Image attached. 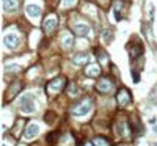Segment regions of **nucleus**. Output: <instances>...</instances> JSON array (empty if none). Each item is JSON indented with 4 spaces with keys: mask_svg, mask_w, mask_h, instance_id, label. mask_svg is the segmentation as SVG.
Wrapping results in <instances>:
<instances>
[{
    "mask_svg": "<svg viewBox=\"0 0 157 146\" xmlns=\"http://www.w3.org/2000/svg\"><path fill=\"white\" fill-rule=\"evenodd\" d=\"M64 86H66V79L64 77H57L54 79V80H50L46 86V91L49 96H57L58 93H61L64 90Z\"/></svg>",
    "mask_w": 157,
    "mask_h": 146,
    "instance_id": "1",
    "label": "nucleus"
},
{
    "mask_svg": "<svg viewBox=\"0 0 157 146\" xmlns=\"http://www.w3.org/2000/svg\"><path fill=\"white\" fill-rule=\"evenodd\" d=\"M91 107H93V101H91L90 98H85L80 102H77L74 107H72L71 112H72L74 116H83V115H86L91 110Z\"/></svg>",
    "mask_w": 157,
    "mask_h": 146,
    "instance_id": "2",
    "label": "nucleus"
},
{
    "mask_svg": "<svg viewBox=\"0 0 157 146\" xmlns=\"http://www.w3.org/2000/svg\"><path fill=\"white\" fill-rule=\"evenodd\" d=\"M19 107L24 113H33L35 112V96L27 93V94H24L19 101Z\"/></svg>",
    "mask_w": 157,
    "mask_h": 146,
    "instance_id": "3",
    "label": "nucleus"
},
{
    "mask_svg": "<svg viewBox=\"0 0 157 146\" xmlns=\"http://www.w3.org/2000/svg\"><path fill=\"white\" fill-rule=\"evenodd\" d=\"M57 24H58L57 16H55V14H49V16L44 19V22H43V30H44V33H46V35H52V33L55 32V29H57Z\"/></svg>",
    "mask_w": 157,
    "mask_h": 146,
    "instance_id": "4",
    "label": "nucleus"
},
{
    "mask_svg": "<svg viewBox=\"0 0 157 146\" xmlns=\"http://www.w3.org/2000/svg\"><path fill=\"white\" fill-rule=\"evenodd\" d=\"M113 82L110 80L109 77H102L101 80L96 83V90L99 91V93H104V94H107V93H112L113 91Z\"/></svg>",
    "mask_w": 157,
    "mask_h": 146,
    "instance_id": "5",
    "label": "nucleus"
},
{
    "mask_svg": "<svg viewBox=\"0 0 157 146\" xmlns=\"http://www.w3.org/2000/svg\"><path fill=\"white\" fill-rule=\"evenodd\" d=\"M116 101H118V105H120V107H126V105L130 104L132 98H130V93L126 88H121L116 94Z\"/></svg>",
    "mask_w": 157,
    "mask_h": 146,
    "instance_id": "6",
    "label": "nucleus"
},
{
    "mask_svg": "<svg viewBox=\"0 0 157 146\" xmlns=\"http://www.w3.org/2000/svg\"><path fill=\"white\" fill-rule=\"evenodd\" d=\"M19 43H21V39H19V36L14 35V33H8V35H5V38H3V44H5L6 49H16V47L19 46Z\"/></svg>",
    "mask_w": 157,
    "mask_h": 146,
    "instance_id": "7",
    "label": "nucleus"
},
{
    "mask_svg": "<svg viewBox=\"0 0 157 146\" xmlns=\"http://www.w3.org/2000/svg\"><path fill=\"white\" fill-rule=\"evenodd\" d=\"M72 46H74V36L69 32H63V35H61V47L64 50H69Z\"/></svg>",
    "mask_w": 157,
    "mask_h": 146,
    "instance_id": "8",
    "label": "nucleus"
},
{
    "mask_svg": "<svg viewBox=\"0 0 157 146\" xmlns=\"http://www.w3.org/2000/svg\"><path fill=\"white\" fill-rule=\"evenodd\" d=\"M21 5V0H2V6L5 13H11V11H16Z\"/></svg>",
    "mask_w": 157,
    "mask_h": 146,
    "instance_id": "9",
    "label": "nucleus"
},
{
    "mask_svg": "<svg viewBox=\"0 0 157 146\" xmlns=\"http://www.w3.org/2000/svg\"><path fill=\"white\" fill-rule=\"evenodd\" d=\"M124 6H126V3L123 2V0H115L113 2V16H115V19L116 21H121V11L124 10Z\"/></svg>",
    "mask_w": 157,
    "mask_h": 146,
    "instance_id": "10",
    "label": "nucleus"
},
{
    "mask_svg": "<svg viewBox=\"0 0 157 146\" xmlns=\"http://www.w3.org/2000/svg\"><path fill=\"white\" fill-rule=\"evenodd\" d=\"M38 132H39V127L36 126V124H30V126H27L24 129V137L27 138V140H30V138H35L36 135H38Z\"/></svg>",
    "mask_w": 157,
    "mask_h": 146,
    "instance_id": "11",
    "label": "nucleus"
},
{
    "mask_svg": "<svg viewBox=\"0 0 157 146\" xmlns=\"http://www.w3.org/2000/svg\"><path fill=\"white\" fill-rule=\"evenodd\" d=\"M88 60H90V57H88L86 52H78V54H75V55L72 57V61H74V64H77V66L86 64Z\"/></svg>",
    "mask_w": 157,
    "mask_h": 146,
    "instance_id": "12",
    "label": "nucleus"
},
{
    "mask_svg": "<svg viewBox=\"0 0 157 146\" xmlns=\"http://www.w3.org/2000/svg\"><path fill=\"white\" fill-rule=\"evenodd\" d=\"M90 25L88 24H75L74 25V33L77 35V36H88V33H90Z\"/></svg>",
    "mask_w": 157,
    "mask_h": 146,
    "instance_id": "13",
    "label": "nucleus"
},
{
    "mask_svg": "<svg viewBox=\"0 0 157 146\" xmlns=\"http://www.w3.org/2000/svg\"><path fill=\"white\" fill-rule=\"evenodd\" d=\"M25 11H27L29 16H32V17H39V16H41V6L33 5V3L25 6Z\"/></svg>",
    "mask_w": 157,
    "mask_h": 146,
    "instance_id": "14",
    "label": "nucleus"
},
{
    "mask_svg": "<svg viewBox=\"0 0 157 146\" xmlns=\"http://www.w3.org/2000/svg\"><path fill=\"white\" fill-rule=\"evenodd\" d=\"M85 74L88 77H98V75H101V68L98 64H88L85 69Z\"/></svg>",
    "mask_w": 157,
    "mask_h": 146,
    "instance_id": "15",
    "label": "nucleus"
},
{
    "mask_svg": "<svg viewBox=\"0 0 157 146\" xmlns=\"http://www.w3.org/2000/svg\"><path fill=\"white\" fill-rule=\"evenodd\" d=\"M143 52V46H141V43H138L135 47H132V46H129V54H130V57L132 58H137L140 54Z\"/></svg>",
    "mask_w": 157,
    "mask_h": 146,
    "instance_id": "16",
    "label": "nucleus"
},
{
    "mask_svg": "<svg viewBox=\"0 0 157 146\" xmlns=\"http://www.w3.org/2000/svg\"><path fill=\"white\" fill-rule=\"evenodd\" d=\"M93 144L94 146H110V141L105 137H94L93 138Z\"/></svg>",
    "mask_w": 157,
    "mask_h": 146,
    "instance_id": "17",
    "label": "nucleus"
},
{
    "mask_svg": "<svg viewBox=\"0 0 157 146\" xmlns=\"http://www.w3.org/2000/svg\"><path fill=\"white\" fill-rule=\"evenodd\" d=\"M75 3H77V0H61V2H60V8L61 10H69Z\"/></svg>",
    "mask_w": 157,
    "mask_h": 146,
    "instance_id": "18",
    "label": "nucleus"
},
{
    "mask_svg": "<svg viewBox=\"0 0 157 146\" xmlns=\"http://www.w3.org/2000/svg\"><path fill=\"white\" fill-rule=\"evenodd\" d=\"M94 54H96V57H98V60L99 61H107V54L104 52L102 49H94Z\"/></svg>",
    "mask_w": 157,
    "mask_h": 146,
    "instance_id": "19",
    "label": "nucleus"
},
{
    "mask_svg": "<svg viewBox=\"0 0 157 146\" xmlns=\"http://www.w3.org/2000/svg\"><path fill=\"white\" fill-rule=\"evenodd\" d=\"M21 90H22V83H21V82H14V86L10 88V93H11L13 96H14V94H17Z\"/></svg>",
    "mask_w": 157,
    "mask_h": 146,
    "instance_id": "20",
    "label": "nucleus"
},
{
    "mask_svg": "<svg viewBox=\"0 0 157 146\" xmlns=\"http://www.w3.org/2000/svg\"><path fill=\"white\" fill-rule=\"evenodd\" d=\"M5 71L6 72H19L21 71V66H17V64H6L5 66Z\"/></svg>",
    "mask_w": 157,
    "mask_h": 146,
    "instance_id": "21",
    "label": "nucleus"
},
{
    "mask_svg": "<svg viewBox=\"0 0 157 146\" xmlns=\"http://www.w3.org/2000/svg\"><path fill=\"white\" fill-rule=\"evenodd\" d=\"M102 38H104V41H105V43H110L113 39V33L110 30H104L102 32Z\"/></svg>",
    "mask_w": 157,
    "mask_h": 146,
    "instance_id": "22",
    "label": "nucleus"
},
{
    "mask_svg": "<svg viewBox=\"0 0 157 146\" xmlns=\"http://www.w3.org/2000/svg\"><path fill=\"white\" fill-rule=\"evenodd\" d=\"M57 138H58V132H54L52 135H49V137H47V141H49L50 144H54V143L57 141Z\"/></svg>",
    "mask_w": 157,
    "mask_h": 146,
    "instance_id": "23",
    "label": "nucleus"
},
{
    "mask_svg": "<svg viewBox=\"0 0 157 146\" xmlns=\"http://www.w3.org/2000/svg\"><path fill=\"white\" fill-rule=\"evenodd\" d=\"M68 93H69V96H74V93L77 94V86H75V83H71V85H69V90H68Z\"/></svg>",
    "mask_w": 157,
    "mask_h": 146,
    "instance_id": "24",
    "label": "nucleus"
},
{
    "mask_svg": "<svg viewBox=\"0 0 157 146\" xmlns=\"http://www.w3.org/2000/svg\"><path fill=\"white\" fill-rule=\"evenodd\" d=\"M132 74H134V80H135V82H138V80H140V75H138V74H137L135 71H134Z\"/></svg>",
    "mask_w": 157,
    "mask_h": 146,
    "instance_id": "25",
    "label": "nucleus"
},
{
    "mask_svg": "<svg viewBox=\"0 0 157 146\" xmlns=\"http://www.w3.org/2000/svg\"><path fill=\"white\" fill-rule=\"evenodd\" d=\"M85 146H94V144H91V143H85Z\"/></svg>",
    "mask_w": 157,
    "mask_h": 146,
    "instance_id": "26",
    "label": "nucleus"
},
{
    "mask_svg": "<svg viewBox=\"0 0 157 146\" xmlns=\"http://www.w3.org/2000/svg\"><path fill=\"white\" fill-rule=\"evenodd\" d=\"M3 146H6V144H3Z\"/></svg>",
    "mask_w": 157,
    "mask_h": 146,
    "instance_id": "27",
    "label": "nucleus"
}]
</instances>
